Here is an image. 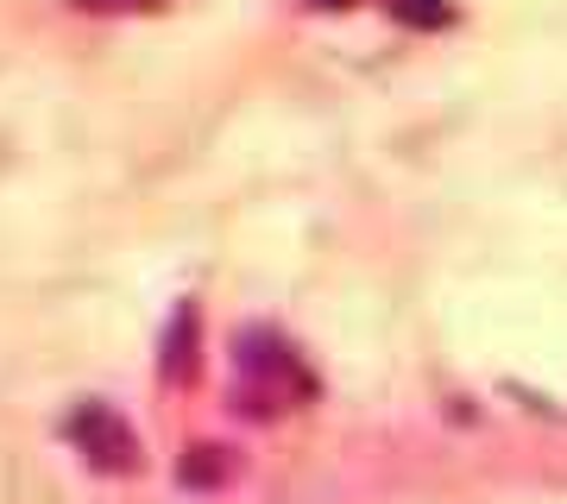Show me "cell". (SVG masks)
Here are the masks:
<instances>
[{"instance_id": "4", "label": "cell", "mask_w": 567, "mask_h": 504, "mask_svg": "<svg viewBox=\"0 0 567 504\" xmlns=\"http://www.w3.org/2000/svg\"><path fill=\"white\" fill-rule=\"evenodd\" d=\"M391 13L410 25H442L447 20V0H391Z\"/></svg>"}, {"instance_id": "2", "label": "cell", "mask_w": 567, "mask_h": 504, "mask_svg": "<svg viewBox=\"0 0 567 504\" xmlns=\"http://www.w3.org/2000/svg\"><path fill=\"white\" fill-rule=\"evenodd\" d=\"M63 429H70V442H76L89 461L102 466V473H133V466H140V442H133V429H126L102 398L76 403Z\"/></svg>"}, {"instance_id": "3", "label": "cell", "mask_w": 567, "mask_h": 504, "mask_svg": "<svg viewBox=\"0 0 567 504\" xmlns=\"http://www.w3.org/2000/svg\"><path fill=\"white\" fill-rule=\"evenodd\" d=\"M196 302H183V335H177V322H171V341H164V372L171 379H196Z\"/></svg>"}, {"instance_id": "1", "label": "cell", "mask_w": 567, "mask_h": 504, "mask_svg": "<svg viewBox=\"0 0 567 504\" xmlns=\"http://www.w3.org/2000/svg\"><path fill=\"white\" fill-rule=\"evenodd\" d=\"M234 384H240L246 416H278L290 403L316 398V372L303 366V353L265 322L240 328V341H234Z\"/></svg>"}, {"instance_id": "5", "label": "cell", "mask_w": 567, "mask_h": 504, "mask_svg": "<svg viewBox=\"0 0 567 504\" xmlns=\"http://www.w3.org/2000/svg\"><path fill=\"white\" fill-rule=\"evenodd\" d=\"M322 7H347V0H322Z\"/></svg>"}]
</instances>
